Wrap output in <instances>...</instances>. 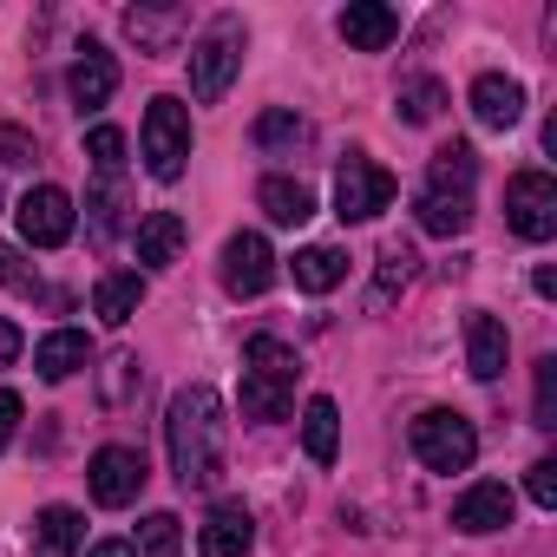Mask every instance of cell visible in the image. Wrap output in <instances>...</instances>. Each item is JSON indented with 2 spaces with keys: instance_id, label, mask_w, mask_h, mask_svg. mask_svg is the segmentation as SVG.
I'll return each instance as SVG.
<instances>
[{
  "instance_id": "obj_28",
  "label": "cell",
  "mask_w": 557,
  "mask_h": 557,
  "mask_svg": "<svg viewBox=\"0 0 557 557\" xmlns=\"http://www.w3.org/2000/svg\"><path fill=\"white\" fill-rule=\"evenodd\" d=\"M256 145L262 151H302L309 145V119H296V112H262L256 119Z\"/></svg>"
},
{
  "instance_id": "obj_34",
  "label": "cell",
  "mask_w": 557,
  "mask_h": 557,
  "mask_svg": "<svg viewBox=\"0 0 557 557\" xmlns=\"http://www.w3.org/2000/svg\"><path fill=\"white\" fill-rule=\"evenodd\" d=\"M407 275H413V249H407V243H394V249L381 256V296H394Z\"/></svg>"
},
{
  "instance_id": "obj_4",
  "label": "cell",
  "mask_w": 557,
  "mask_h": 557,
  "mask_svg": "<svg viewBox=\"0 0 557 557\" xmlns=\"http://www.w3.org/2000/svg\"><path fill=\"white\" fill-rule=\"evenodd\" d=\"M138 145H145V171L158 184H177L184 164H190V112H184V99H171V92L151 99L145 125H138Z\"/></svg>"
},
{
  "instance_id": "obj_13",
  "label": "cell",
  "mask_w": 557,
  "mask_h": 557,
  "mask_svg": "<svg viewBox=\"0 0 557 557\" xmlns=\"http://www.w3.org/2000/svg\"><path fill=\"white\" fill-rule=\"evenodd\" d=\"M66 92H73V106H79V112H99V106L119 92V60H112L99 40H86V47H79V60H73V73H66Z\"/></svg>"
},
{
  "instance_id": "obj_10",
  "label": "cell",
  "mask_w": 557,
  "mask_h": 557,
  "mask_svg": "<svg viewBox=\"0 0 557 557\" xmlns=\"http://www.w3.org/2000/svg\"><path fill=\"white\" fill-rule=\"evenodd\" d=\"M145 479H151V472H145V453H138V446H99L92 466H86V485H92V498H99L106 511L138 505Z\"/></svg>"
},
{
  "instance_id": "obj_32",
  "label": "cell",
  "mask_w": 557,
  "mask_h": 557,
  "mask_svg": "<svg viewBox=\"0 0 557 557\" xmlns=\"http://www.w3.org/2000/svg\"><path fill=\"white\" fill-rule=\"evenodd\" d=\"M531 413H537V426H557V355L537 361V400H531Z\"/></svg>"
},
{
  "instance_id": "obj_5",
  "label": "cell",
  "mask_w": 557,
  "mask_h": 557,
  "mask_svg": "<svg viewBox=\"0 0 557 557\" xmlns=\"http://www.w3.org/2000/svg\"><path fill=\"white\" fill-rule=\"evenodd\" d=\"M413 459L426 472H466L479 459V426L466 413H453V407H426L413 420Z\"/></svg>"
},
{
  "instance_id": "obj_3",
  "label": "cell",
  "mask_w": 557,
  "mask_h": 557,
  "mask_svg": "<svg viewBox=\"0 0 557 557\" xmlns=\"http://www.w3.org/2000/svg\"><path fill=\"white\" fill-rule=\"evenodd\" d=\"M302 355L283 335H249L243 342V420H283L296 407Z\"/></svg>"
},
{
  "instance_id": "obj_38",
  "label": "cell",
  "mask_w": 557,
  "mask_h": 557,
  "mask_svg": "<svg viewBox=\"0 0 557 557\" xmlns=\"http://www.w3.org/2000/svg\"><path fill=\"white\" fill-rule=\"evenodd\" d=\"M14 355H21V329L0 322V368H14Z\"/></svg>"
},
{
  "instance_id": "obj_1",
  "label": "cell",
  "mask_w": 557,
  "mask_h": 557,
  "mask_svg": "<svg viewBox=\"0 0 557 557\" xmlns=\"http://www.w3.org/2000/svg\"><path fill=\"white\" fill-rule=\"evenodd\" d=\"M164 446H171V472L184 492H210L223 479V459H230V420H223V394L190 381L171 394V413H164Z\"/></svg>"
},
{
  "instance_id": "obj_14",
  "label": "cell",
  "mask_w": 557,
  "mask_h": 557,
  "mask_svg": "<svg viewBox=\"0 0 557 557\" xmlns=\"http://www.w3.org/2000/svg\"><path fill=\"white\" fill-rule=\"evenodd\" d=\"M511 511H518V498H511V485H498V479H479L459 505H453V524L466 531V537H485V531H505L511 524Z\"/></svg>"
},
{
  "instance_id": "obj_21",
  "label": "cell",
  "mask_w": 557,
  "mask_h": 557,
  "mask_svg": "<svg viewBox=\"0 0 557 557\" xmlns=\"http://www.w3.org/2000/svg\"><path fill=\"white\" fill-rule=\"evenodd\" d=\"M177 256H184V216H177V210L138 216V262H145V269H171Z\"/></svg>"
},
{
  "instance_id": "obj_16",
  "label": "cell",
  "mask_w": 557,
  "mask_h": 557,
  "mask_svg": "<svg viewBox=\"0 0 557 557\" xmlns=\"http://www.w3.org/2000/svg\"><path fill=\"white\" fill-rule=\"evenodd\" d=\"M342 40L355 53H387L400 40V14L387 0H355V8H342Z\"/></svg>"
},
{
  "instance_id": "obj_26",
  "label": "cell",
  "mask_w": 557,
  "mask_h": 557,
  "mask_svg": "<svg viewBox=\"0 0 557 557\" xmlns=\"http://www.w3.org/2000/svg\"><path fill=\"white\" fill-rule=\"evenodd\" d=\"M302 446H309V459H315V466H329V459H335V446H342V413H335V400H329V394H315V400L302 407Z\"/></svg>"
},
{
  "instance_id": "obj_29",
  "label": "cell",
  "mask_w": 557,
  "mask_h": 557,
  "mask_svg": "<svg viewBox=\"0 0 557 557\" xmlns=\"http://www.w3.org/2000/svg\"><path fill=\"white\" fill-rule=\"evenodd\" d=\"M138 550H145V557H177V550H184V524H177V511H151V518L138 524Z\"/></svg>"
},
{
  "instance_id": "obj_39",
  "label": "cell",
  "mask_w": 557,
  "mask_h": 557,
  "mask_svg": "<svg viewBox=\"0 0 557 557\" xmlns=\"http://www.w3.org/2000/svg\"><path fill=\"white\" fill-rule=\"evenodd\" d=\"M86 557H138V544H132V537H106V544H92Z\"/></svg>"
},
{
  "instance_id": "obj_8",
  "label": "cell",
  "mask_w": 557,
  "mask_h": 557,
  "mask_svg": "<svg viewBox=\"0 0 557 557\" xmlns=\"http://www.w3.org/2000/svg\"><path fill=\"white\" fill-rule=\"evenodd\" d=\"M505 223L524 243H550L557 236V184H550V171H518L505 184Z\"/></svg>"
},
{
  "instance_id": "obj_15",
  "label": "cell",
  "mask_w": 557,
  "mask_h": 557,
  "mask_svg": "<svg viewBox=\"0 0 557 557\" xmlns=\"http://www.w3.org/2000/svg\"><path fill=\"white\" fill-rule=\"evenodd\" d=\"M125 34L138 40V53H177L184 34H190V14H184V8H151V0H138V8H125Z\"/></svg>"
},
{
  "instance_id": "obj_2",
  "label": "cell",
  "mask_w": 557,
  "mask_h": 557,
  "mask_svg": "<svg viewBox=\"0 0 557 557\" xmlns=\"http://www.w3.org/2000/svg\"><path fill=\"white\" fill-rule=\"evenodd\" d=\"M472 177H479V158H472V145H440L433 151V164H426V184H420V197H413V210H420V230L426 236H459L466 223H472Z\"/></svg>"
},
{
  "instance_id": "obj_17",
  "label": "cell",
  "mask_w": 557,
  "mask_h": 557,
  "mask_svg": "<svg viewBox=\"0 0 557 557\" xmlns=\"http://www.w3.org/2000/svg\"><path fill=\"white\" fill-rule=\"evenodd\" d=\"M472 119H479L485 132H511V125L524 119V86L505 79V73H479V79H472Z\"/></svg>"
},
{
  "instance_id": "obj_31",
  "label": "cell",
  "mask_w": 557,
  "mask_h": 557,
  "mask_svg": "<svg viewBox=\"0 0 557 557\" xmlns=\"http://www.w3.org/2000/svg\"><path fill=\"white\" fill-rule=\"evenodd\" d=\"M138 394V355H112L106 361V407H125Z\"/></svg>"
},
{
  "instance_id": "obj_36",
  "label": "cell",
  "mask_w": 557,
  "mask_h": 557,
  "mask_svg": "<svg viewBox=\"0 0 557 557\" xmlns=\"http://www.w3.org/2000/svg\"><path fill=\"white\" fill-rule=\"evenodd\" d=\"M0 283H8V289H21V296H40L34 269H21V256H14V249H0Z\"/></svg>"
},
{
  "instance_id": "obj_23",
  "label": "cell",
  "mask_w": 557,
  "mask_h": 557,
  "mask_svg": "<svg viewBox=\"0 0 557 557\" xmlns=\"http://www.w3.org/2000/svg\"><path fill=\"white\" fill-rule=\"evenodd\" d=\"M138 309H145V275H138V269H119V275H106V283H99V296H92V315H99L106 329H125Z\"/></svg>"
},
{
  "instance_id": "obj_12",
  "label": "cell",
  "mask_w": 557,
  "mask_h": 557,
  "mask_svg": "<svg viewBox=\"0 0 557 557\" xmlns=\"http://www.w3.org/2000/svg\"><path fill=\"white\" fill-rule=\"evenodd\" d=\"M249 544H256L249 505H243V498H216L210 518L197 524V550H203V557H249Z\"/></svg>"
},
{
  "instance_id": "obj_20",
  "label": "cell",
  "mask_w": 557,
  "mask_h": 557,
  "mask_svg": "<svg viewBox=\"0 0 557 557\" xmlns=\"http://www.w3.org/2000/svg\"><path fill=\"white\" fill-rule=\"evenodd\" d=\"M86 550V518L73 505H47L34 518V557H79Z\"/></svg>"
},
{
  "instance_id": "obj_30",
  "label": "cell",
  "mask_w": 557,
  "mask_h": 557,
  "mask_svg": "<svg viewBox=\"0 0 557 557\" xmlns=\"http://www.w3.org/2000/svg\"><path fill=\"white\" fill-rule=\"evenodd\" d=\"M86 158H92L99 177H119V171H125V132H119V125H92V132H86Z\"/></svg>"
},
{
  "instance_id": "obj_25",
  "label": "cell",
  "mask_w": 557,
  "mask_h": 557,
  "mask_svg": "<svg viewBox=\"0 0 557 557\" xmlns=\"http://www.w3.org/2000/svg\"><path fill=\"white\" fill-rule=\"evenodd\" d=\"M125 203H132V190H125V171L92 184V197H86V210H92V216H86V223H92V236H99V243H112V236L125 230Z\"/></svg>"
},
{
  "instance_id": "obj_9",
  "label": "cell",
  "mask_w": 557,
  "mask_h": 557,
  "mask_svg": "<svg viewBox=\"0 0 557 557\" xmlns=\"http://www.w3.org/2000/svg\"><path fill=\"white\" fill-rule=\"evenodd\" d=\"M14 223H21L27 249H60V243H73V197L60 184H34L14 203Z\"/></svg>"
},
{
  "instance_id": "obj_24",
  "label": "cell",
  "mask_w": 557,
  "mask_h": 557,
  "mask_svg": "<svg viewBox=\"0 0 557 557\" xmlns=\"http://www.w3.org/2000/svg\"><path fill=\"white\" fill-rule=\"evenodd\" d=\"M342 275H348V256H342L335 243H309V249L296 256V289H309V296H329Z\"/></svg>"
},
{
  "instance_id": "obj_7",
  "label": "cell",
  "mask_w": 557,
  "mask_h": 557,
  "mask_svg": "<svg viewBox=\"0 0 557 557\" xmlns=\"http://www.w3.org/2000/svg\"><path fill=\"white\" fill-rule=\"evenodd\" d=\"M387 203H394V177L368 151H348V164L335 171V216L342 223H374Z\"/></svg>"
},
{
  "instance_id": "obj_19",
  "label": "cell",
  "mask_w": 557,
  "mask_h": 557,
  "mask_svg": "<svg viewBox=\"0 0 557 557\" xmlns=\"http://www.w3.org/2000/svg\"><path fill=\"white\" fill-rule=\"evenodd\" d=\"M256 203H262L269 223H283V230H302V223L315 216V190H309L302 177H262V184H256Z\"/></svg>"
},
{
  "instance_id": "obj_37",
  "label": "cell",
  "mask_w": 557,
  "mask_h": 557,
  "mask_svg": "<svg viewBox=\"0 0 557 557\" xmlns=\"http://www.w3.org/2000/svg\"><path fill=\"white\" fill-rule=\"evenodd\" d=\"M14 433H21V394H14V387H0V453L14 446Z\"/></svg>"
},
{
  "instance_id": "obj_35",
  "label": "cell",
  "mask_w": 557,
  "mask_h": 557,
  "mask_svg": "<svg viewBox=\"0 0 557 557\" xmlns=\"http://www.w3.org/2000/svg\"><path fill=\"white\" fill-rule=\"evenodd\" d=\"M531 505H537V511L557 505V459H537V466H531Z\"/></svg>"
},
{
  "instance_id": "obj_18",
  "label": "cell",
  "mask_w": 557,
  "mask_h": 557,
  "mask_svg": "<svg viewBox=\"0 0 557 557\" xmlns=\"http://www.w3.org/2000/svg\"><path fill=\"white\" fill-rule=\"evenodd\" d=\"M505 361H511L505 322L498 315H466V368H472V381H498Z\"/></svg>"
},
{
  "instance_id": "obj_27",
  "label": "cell",
  "mask_w": 557,
  "mask_h": 557,
  "mask_svg": "<svg viewBox=\"0 0 557 557\" xmlns=\"http://www.w3.org/2000/svg\"><path fill=\"white\" fill-rule=\"evenodd\" d=\"M394 112H400L407 125H433V119L446 112V86L420 73V79H407V86H400V99H394Z\"/></svg>"
},
{
  "instance_id": "obj_22",
  "label": "cell",
  "mask_w": 557,
  "mask_h": 557,
  "mask_svg": "<svg viewBox=\"0 0 557 557\" xmlns=\"http://www.w3.org/2000/svg\"><path fill=\"white\" fill-rule=\"evenodd\" d=\"M86 361H92V342H86V329H53V335L34 348V368H40V381H73Z\"/></svg>"
},
{
  "instance_id": "obj_6",
  "label": "cell",
  "mask_w": 557,
  "mask_h": 557,
  "mask_svg": "<svg viewBox=\"0 0 557 557\" xmlns=\"http://www.w3.org/2000/svg\"><path fill=\"white\" fill-rule=\"evenodd\" d=\"M236 73H243V27L223 14L203 40H190V92H197L203 106H216Z\"/></svg>"
},
{
  "instance_id": "obj_11",
  "label": "cell",
  "mask_w": 557,
  "mask_h": 557,
  "mask_svg": "<svg viewBox=\"0 0 557 557\" xmlns=\"http://www.w3.org/2000/svg\"><path fill=\"white\" fill-rule=\"evenodd\" d=\"M269 283H275V249H269V236L236 230V236L223 243V289H230L236 302H256Z\"/></svg>"
},
{
  "instance_id": "obj_33",
  "label": "cell",
  "mask_w": 557,
  "mask_h": 557,
  "mask_svg": "<svg viewBox=\"0 0 557 557\" xmlns=\"http://www.w3.org/2000/svg\"><path fill=\"white\" fill-rule=\"evenodd\" d=\"M21 164H34V138L21 125H0V171H21Z\"/></svg>"
}]
</instances>
